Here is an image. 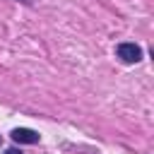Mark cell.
<instances>
[{"mask_svg":"<svg viewBox=\"0 0 154 154\" xmlns=\"http://www.w3.org/2000/svg\"><path fill=\"white\" fill-rule=\"evenodd\" d=\"M116 53H118V58L123 63H137V60H142V48L137 43H118Z\"/></svg>","mask_w":154,"mask_h":154,"instance_id":"1","label":"cell"},{"mask_svg":"<svg viewBox=\"0 0 154 154\" xmlns=\"http://www.w3.org/2000/svg\"><path fill=\"white\" fill-rule=\"evenodd\" d=\"M5 154H22L19 149H14V147H10V149H5Z\"/></svg>","mask_w":154,"mask_h":154,"instance_id":"3","label":"cell"},{"mask_svg":"<svg viewBox=\"0 0 154 154\" xmlns=\"http://www.w3.org/2000/svg\"><path fill=\"white\" fill-rule=\"evenodd\" d=\"M12 140L19 144H36L38 142V132L29 130V128H14L12 130Z\"/></svg>","mask_w":154,"mask_h":154,"instance_id":"2","label":"cell"}]
</instances>
